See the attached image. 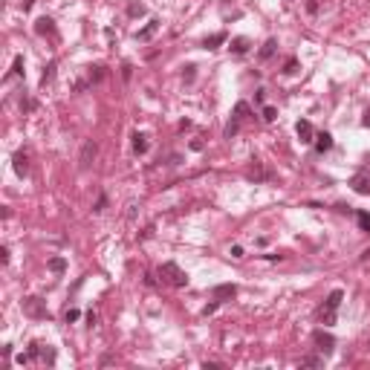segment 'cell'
<instances>
[{"label": "cell", "mask_w": 370, "mask_h": 370, "mask_svg": "<svg viewBox=\"0 0 370 370\" xmlns=\"http://www.w3.org/2000/svg\"><path fill=\"white\" fill-rule=\"evenodd\" d=\"M159 278L165 284H171V287H185V284H188V275H185L176 263H171V260L159 266Z\"/></svg>", "instance_id": "cell-1"}, {"label": "cell", "mask_w": 370, "mask_h": 370, "mask_svg": "<svg viewBox=\"0 0 370 370\" xmlns=\"http://www.w3.org/2000/svg\"><path fill=\"white\" fill-rule=\"evenodd\" d=\"M341 301H344V292H341V289H333V292L327 295V304H324V310H321V321L324 324L335 321V310L341 307Z\"/></svg>", "instance_id": "cell-2"}, {"label": "cell", "mask_w": 370, "mask_h": 370, "mask_svg": "<svg viewBox=\"0 0 370 370\" xmlns=\"http://www.w3.org/2000/svg\"><path fill=\"white\" fill-rule=\"evenodd\" d=\"M312 341H315V350H321L324 356H330L335 350V338L330 333H324V330H315V333H312Z\"/></svg>", "instance_id": "cell-3"}, {"label": "cell", "mask_w": 370, "mask_h": 370, "mask_svg": "<svg viewBox=\"0 0 370 370\" xmlns=\"http://www.w3.org/2000/svg\"><path fill=\"white\" fill-rule=\"evenodd\" d=\"M23 312L26 315H32V318H46L49 312H46V307H44V301L41 298H23Z\"/></svg>", "instance_id": "cell-4"}, {"label": "cell", "mask_w": 370, "mask_h": 370, "mask_svg": "<svg viewBox=\"0 0 370 370\" xmlns=\"http://www.w3.org/2000/svg\"><path fill=\"white\" fill-rule=\"evenodd\" d=\"M295 133H298V139L304 142V145H310V142H315V130H312V125L307 122V119H301L298 125H295Z\"/></svg>", "instance_id": "cell-5"}, {"label": "cell", "mask_w": 370, "mask_h": 370, "mask_svg": "<svg viewBox=\"0 0 370 370\" xmlns=\"http://www.w3.org/2000/svg\"><path fill=\"white\" fill-rule=\"evenodd\" d=\"M211 295H214V301H231L237 295V287L234 284H220V287L211 289Z\"/></svg>", "instance_id": "cell-6"}, {"label": "cell", "mask_w": 370, "mask_h": 370, "mask_svg": "<svg viewBox=\"0 0 370 370\" xmlns=\"http://www.w3.org/2000/svg\"><path fill=\"white\" fill-rule=\"evenodd\" d=\"M350 188H353L356 194H370V176L367 173H356V176L350 179Z\"/></svg>", "instance_id": "cell-7"}, {"label": "cell", "mask_w": 370, "mask_h": 370, "mask_svg": "<svg viewBox=\"0 0 370 370\" xmlns=\"http://www.w3.org/2000/svg\"><path fill=\"white\" fill-rule=\"evenodd\" d=\"M96 153H99V148H96V142H87L84 148H81V168H90V162L96 159Z\"/></svg>", "instance_id": "cell-8"}, {"label": "cell", "mask_w": 370, "mask_h": 370, "mask_svg": "<svg viewBox=\"0 0 370 370\" xmlns=\"http://www.w3.org/2000/svg\"><path fill=\"white\" fill-rule=\"evenodd\" d=\"M35 32L38 35H55V21H52V18H38V21H35Z\"/></svg>", "instance_id": "cell-9"}, {"label": "cell", "mask_w": 370, "mask_h": 370, "mask_svg": "<svg viewBox=\"0 0 370 370\" xmlns=\"http://www.w3.org/2000/svg\"><path fill=\"white\" fill-rule=\"evenodd\" d=\"M12 162H15V173H18V176H26V173H29V156H26L23 150H18Z\"/></svg>", "instance_id": "cell-10"}, {"label": "cell", "mask_w": 370, "mask_h": 370, "mask_svg": "<svg viewBox=\"0 0 370 370\" xmlns=\"http://www.w3.org/2000/svg\"><path fill=\"white\" fill-rule=\"evenodd\" d=\"M330 148H333V136H330L327 130L318 133V136H315V150H318V153H327Z\"/></svg>", "instance_id": "cell-11"}, {"label": "cell", "mask_w": 370, "mask_h": 370, "mask_svg": "<svg viewBox=\"0 0 370 370\" xmlns=\"http://www.w3.org/2000/svg\"><path fill=\"white\" fill-rule=\"evenodd\" d=\"M249 46H252V41H249V38H234L229 49L234 52V55H246V52H249Z\"/></svg>", "instance_id": "cell-12"}, {"label": "cell", "mask_w": 370, "mask_h": 370, "mask_svg": "<svg viewBox=\"0 0 370 370\" xmlns=\"http://www.w3.org/2000/svg\"><path fill=\"white\" fill-rule=\"evenodd\" d=\"M275 49H278V41H275V38H269V41H266V44L260 46V52H257V58H260V61H269V58L275 55Z\"/></svg>", "instance_id": "cell-13"}, {"label": "cell", "mask_w": 370, "mask_h": 370, "mask_svg": "<svg viewBox=\"0 0 370 370\" xmlns=\"http://www.w3.org/2000/svg\"><path fill=\"white\" fill-rule=\"evenodd\" d=\"M220 44H226V32H214V35H208L206 41H203L206 49H217Z\"/></svg>", "instance_id": "cell-14"}, {"label": "cell", "mask_w": 370, "mask_h": 370, "mask_svg": "<svg viewBox=\"0 0 370 370\" xmlns=\"http://www.w3.org/2000/svg\"><path fill=\"white\" fill-rule=\"evenodd\" d=\"M156 29H159V21H150L145 29H139V32H136V38H139V41H148V38L156 35Z\"/></svg>", "instance_id": "cell-15"}, {"label": "cell", "mask_w": 370, "mask_h": 370, "mask_svg": "<svg viewBox=\"0 0 370 370\" xmlns=\"http://www.w3.org/2000/svg\"><path fill=\"white\" fill-rule=\"evenodd\" d=\"M133 150H136L139 156L148 153V136L145 133H133Z\"/></svg>", "instance_id": "cell-16"}, {"label": "cell", "mask_w": 370, "mask_h": 370, "mask_svg": "<svg viewBox=\"0 0 370 370\" xmlns=\"http://www.w3.org/2000/svg\"><path fill=\"white\" fill-rule=\"evenodd\" d=\"M49 272H55V275L67 272V260H64V257H52V260H49Z\"/></svg>", "instance_id": "cell-17"}, {"label": "cell", "mask_w": 370, "mask_h": 370, "mask_svg": "<svg viewBox=\"0 0 370 370\" xmlns=\"http://www.w3.org/2000/svg\"><path fill=\"white\" fill-rule=\"evenodd\" d=\"M234 119H237V122H246V119H249V104L246 102H237V107H234Z\"/></svg>", "instance_id": "cell-18"}, {"label": "cell", "mask_w": 370, "mask_h": 370, "mask_svg": "<svg viewBox=\"0 0 370 370\" xmlns=\"http://www.w3.org/2000/svg\"><path fill=\"white\" fill-rule=\"evenodd\" d=\"M356 220H358V229L370 234V214L367 211H356Z\"/></svg>", "instance_id": "cell-19"}, {"label": "cell", "mask_w": 370, "mask_h": 370, "mask_svg": "<svg viewBox=\"0 0 370 370\" xmlns=\"http://www.w3.org/2000/svg\"><path fill=\"white\" fill-rule=\"evenodd\" d=\"M237 130H240V122L231 116V122L226 125V139H234V136H237Z\"/></svg>", "instance_id": "cell-20"}, {"label": "cell", "mask_w": 370, "mask_h": 370, "mask_svg": "<svg viewBox=\"0 0 370 370\" xmlns=\"http://www.w3.org/2000/svg\"><path fill=\"white\" fill-rule=\"evenodd\" d=\"M301 364H304V367H321L324 358H318V356H307V358H301Z\"/></svg>", "instance_id": "cell-21"}, {"label": "cell", "mask_w": 370, "mask_h": 370, "mask_svg": "<svg viewBox=\"0 0 370 370\" xmlns=\"http://www.w3.org/2000/svg\"><path fill=\"white\" fill-rule=\"evenodd\" d=\"M12 75H23V55L15 58V64H12Z\"/></svg>", "instance_id": "cell-22"}, {"label": "cell", "mask_w": 370, "mask_h": 370, "mask_svg": "<svg viewBox=\"0 0 370 370\" xmlns=\"http://www.w3.org/2000/svg\"><path fill=\"white\" fill-rule=\"evenodd\" d=\"M52 69H55V64H49V67L44 69V75H41V87H46V84L52 81Z\"/></svg>", "instance_id": "cell-23"}, {"label": "cell", "mask_w": 370, "mask_h": 370, "mask_svg": "<svg viewBox=\"0 0 370 370\" xmlns=\"http://www.w3.org/2000/svg\"><path fill=\"white\" fill-rule=\"evenodd\" d=\"M127 15H133V18H136V15H145V6H142V3H130V6H127Z\"/></svg>", "instance_id": "cell-24"}, {"label": "cell", "mask_w": 370, "mask_h": 370, "mask_svg": "<svg viewBox=\"0 0 370 370\" xmlns=\"http://www.w3.org/2000/svg\"><path fill=\"white\" fill-rule=\"evenodd\" d=\"M295 69H298V61H295V58H289L287 64H284V72H287V75H292Z\"/></svg>", "instance_id": "cell-25"}, {"label": "cell", "mask_w": 370, "mask_h": 370, "mask_svg": "<svg viewBox=\"0 0 370 370\" xmlns=\"http://www.w3.org/2000/svg\"><path fill=\"white\" fill-rule=\"evenodd\" d=\"M263 119H266V122H275L278 110H275V107H263Z\"/></svg>", "instance_id": "cell-26"}, {"label": "cell", "mask_w": 370, "mask_h": 370, "mask_svg": "<svg viewBox=\"0 0 370 370\" xmlns=\"http://www.w3.org/2000/svg\"><path fill=\"white\" fill-rule=\"evenodd\" d=\"M64 321H67V324L78 321V310H67V312H64Z\"/></svg>", "instance_id": "cell-27"}, {"label": "cell", "mask_w": 370, "mask_h": 370, "mask_svg": "<svg viewBox=\"0 0 370 370\" xmlns=\"http://www.w3.org/2000/svg\"><path fill=\"white\" fill-rule=\"evenodd\" d=\"M217 304H220V301H211V304H206V307H203V315H211V312L217 310Z\"/></svg>", "instance_id": "cell-28"}, {"label": "cell", "mask_w": 370, "mask_h": 370, "mask_svg": "<svg viewBox=\"0 0 370 370\" xmlns=\"http://www.w3.org/2000/svg\"><path fill=\"white\" fill-rule=\"evenodd\" d=\"M0 263H9V249H6V246L0 249Z\"/></svg>", "instance_id": "cell-29"}, {"label": "cell", "mask_w": 370, "mask_h": 370, "mask_svg": "<svg viewBox=\"0 0 370 370\" xmlns=\"http://www.w3.org/2000/svg\"><path fill=\"white\" fill-rule=\"evenodd\" d=\"M104 206H107V197H99V203H96V208H92V211H102Z\"/></svg>", "instance_id": "cell-30"}, {"label": "cell", "mask_w": 370, "mask_h": 370, "mask_svg": "<svg viewBox=\"0 0 370 370\" xmlns=\"http://www.w3.org/2000/svg\"><path fill=\"white\" fill-rule=\"evenodd\" d=\"M231 257H243V246H231Z\"/></svg>", "instance_id": "cell-31"}, {"label": "cell", "mask_w": 370, "mask_h": 370, "mask_svg": "<svg viewBox=\"0 0 370 370\" xmlns=\"http://www.w3.org/2000/svg\"><path fill=\"white\" fill-rule=\"evenodd\" d=\"M96 321H99V315H96V312H87V324H90V327H96Z\"/></svg>", "instance_id": "cell-32"}, {"label": "cell", "mask_w": 370, "mask_h": 370, "mask_svg": "<svg viewBox=\"0 0 370 370\" xmlns=\"http://www.w3.org/2000/svg\"><path fill=\"white\" fill-rule=\"evenodd\" d=\"M32 3H35V0H21V9L29 12V9H32Z\"/></svg>", "instance_id": "cell-33"}, {"label": "cell", "mask_w": 370, "mask_h": 370, "mask_svg": "<svg viewBox=\"0 0 370 370\" xmlns=\"http://www.w3.org/2000/svg\"><path fill=\"white\" fill-rule=\"evenodd\" d=\"M122 78H125V81L130 78V64H125V67H122Z\"/></svg>", "instance_id": "cell-34"}, {"label": "cell", "mask_w": 370, "mask_h": 370, "mask_svg": "<svg viewBox=\"0 0 370 370\" xmlns=\"http://www.w3.org/2000/svg\"><path fill=\"white\" fill-rule=\"evenodd\" d=\"M361 125H364V127H370V110L364 113V119H361Z\"/></svg>", "instance_id": "cell-35"}]
</instances>
